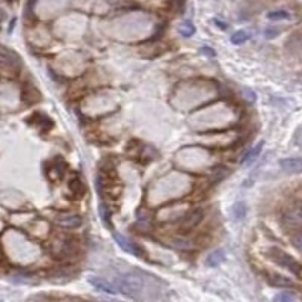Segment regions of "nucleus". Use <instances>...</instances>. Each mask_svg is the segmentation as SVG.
Listing matches in <instances>:
<instances>
[{
  "mask_svg": "<svg viewBox=\"0 0 302 302\" xmlns=\"http://www.w3.org/2000/svg\"><path fill=\"white\" fill-rule=\"evenodd\" d=\"M269 282H271L272 285H275V287H292L293 285V281L290 278H285L282 275H278V274H272L269 275Z\"/></svg>",
  "mask_w": 302,
  "mask_h": 302,
  "instance_id": "obj_12",
  "label": "nucleus"
},
{
  "mask_svg": "<svg viewBox=\"0 0 302 302\" xmlns=\"http://www.w3.org/2000/svg\"><path fill=\"white\" fill-rule=\"evenodd\" d=\"M88 282L92 285L94 289H97L100 292H104V293H109V295H117L120 292L115 284H112V282L104 280V278L95 277V275H89L88 277Z\"/></svg>",
  "mask_w": 302,
  "mask_h": 302,
  "instance_id": "obj_6",
  "label": "nucleus"
},
{
  "mask_svg": "<svg viewBox=\"0 0 302 302\" xmlns=\"http://www.w3.org/2000/svg\"><path fill=\"white\" fill-rule=\"evenodd\" d=\"M204 52H205V53H207V55H210V56H213V55H215L212 49H204Z\"/></svg>",
  "mask_w": 302,
  "mask_h": 302,
  "instance_id": "obj_24",
  "label": "nucleus"
},
{
  "mask_svg": "<svg viewBox=\"0 0 302 302\" xmlns=\"http://www.w3.org/2000/svg\"><path fill=\"white\" fill-rule=\"evenodd\" d=\"M274 302H295V295L290 292H281L274 296Z\"/></svg>",
  "mask_w": 302,
  "mask_h": 302,
  "instance_id": "obj_17",
  "label": "nucleus"
},
{
  "mask_svg": "<svg viewBox=\"0 0 302 302\" xmlns=\"http://www.w3.org/2000/svg\"><path fill=\"white\" fill-rule=\"evenodd\" d=\"M0 63L5 65L6 68L17 71L20 68V59L17 55H14L11 50H6L3 47H0Z\"/></svg>",
  "mask_w": 302,
  "mask_h": 302,
  "instance_id": "obj_8",
  "label": "nucleus"
},
{
  "mask_svg": "<svg viewBox=\"0 0 302 302\" xmlns=\"http://www.w3.org/2000/svg\"><path fill=\"white\" fill-rule=\"evenodd\" d=\"M282 224L287 228H301L302 227V204L289 205L282 213Z\"/></svg>",
  "mask_w": 302,
  "mask_h": 302,
  "instance_id": "obj_3",
  "label": "nucleus"
},
{
  "mask_svg": "<svg viewBox=\"0 0 302 302\" xmlns=\"http://www.w3.org/2000/svg\"><path fill=\"white\" fill-rule=\"evenodd\" d=\"M194 32H195V27L192 26V23L186 21L184 24L180 26V34H181L183 37H192Z\"/></svg>",
  "mask_w": 302,
  "mask_h": 302,
  "instance_id": "obj_18",
  "label": "nucleus"
},
{
  "mask_svg": "<svg viewBox=\"0 0 302 302\" xmlns=\"http://www.w3.org/2000/svg\"><path fill=\"white\" fill-rule=\"evenodd\" d=\"M224 262H225V252L222 249H216V251L209 254L207 260H205V264H207L209 267H216Z\"/></svg>",
  "mask_w": 302,
  "mask_h": 302,
  "instance_id": "obj_11",
  "label": "nucleus"
},
{
  "mask_svg": "<svg viewBox=\"0 0 302 302\" xmlns=\"http://www.w3.org/2000/svg\"><path fill=\"white\" fill-rule=\"evenodd\" d=\"M82 218L74 213H62L56 218V224L65 230H76L82 225Z\"/></svg>",
  "mask_w": 302,
  "mask_h": 302,
  "instance_id": "obj_7",
  "label": "nucleus"
},
{
  "mask_svg": "<svg viewBox=\"0 0 302 302\" xmlns=\"http://www.w3.org/2000/svg\"><path fill=\"white\" fill-rule=\"evenodd\" d=\"M262 148H263V142H260V144L257 145V147H254V148H251L246 154H245V157H243V161H242V163L243 165H251L254 161H256L257 159V156L262 153Z\"/></svg>",
  "mask_w": 302,
  "mask_h": 302,
  "instance_id": "obj_13",
  "label": "nucleus"
},
{
  "mask_svg": "<svg viewBox=\"0 0 302 302\" xmlns=\"http://www.w3.org/2000/svg\"><path fill=\"white\" fill-rule=\"evenodd\" d=\"M0 302H3V299H0Z\"/></svg>",
  "mask_w": 302,
  "mask_h": 302,
  "instance_id": "obj_25",
  "label": "nucleus"
},
{
  "mask_svg": "<svg viewBox=\"0 0 302 302\" xmlns=\"http://www.w3.org/2000/svg\"><path fill=\"white\" fill-rule=\"evenodd\" d=\"M202 218H204V212L201 209H194L192 212H189L187 215H184L181 218L179 231L181 234H187L189 231H192L195 227L200 225V222L202 221Z\"/></svg>",
  "mask_w": 302,
  "mask_h": 302,
  "instance_id": "obj_4",
  "label": "nucleus"
},
{
  "mask_svg": "<svg viewBox=\"0 0 302 302\" xmlns=\"http://www.w3.org/2000/svg\"><path fill=\"white\" fill-rule=\"evenodd\" d=\"M292 243L295 245L296 249L302 251V230L293 234V237H292Z\"/></svg>",
  "mask_w": 302,
  "mask_h": 302,
  "instance_id": "obj_20",
  "label": "nucleus"
},
{
  "mask_svg": "<svg viewBox=\"0 0 302 302\" xmlns=\"http://www.w3.org/2000/svg\"><path fill=\"white\" fill-rule=\"evenodd\" d=\"M117 287L124 295L136 299L142 293V290H144V280H142L139 274H124L122 277L118 278Z\"/></svg>",
  "mask_w": 302,
  "mask_h": 302,
  "instance_id": "obj_1",
  "label": "nucleus"
},
{
  "mask_svg": "<svg viewBox=\"0 0 302 302\" xmlns=\"http://www.w3.org/2000/svg\"><path fill=\"white\" fill-rule=\"evenodd\" d=\"M100 302H121V301H118V299H110V298H101Z\"/></svg>",
  "mask_w": 302,
  "mask_h": 302,
  "instance_id": "obj_23",
  "label": "nucleus"
},
{
  "mask_svg": "<svg viewBox=\"0 0 302 302\" xmlns=\"http://www.w3.org/2000/svg\"><path fill=\"white\" fill-rule=\"evenodd\" d=\"M267 254H269V257H271V260H274L278 266L285 267L287 271H290V272L295 274V275H301V266H299V263H298L292 256H289V254L285 252V251L274 246V248H269Z\"/></svg>",
  "mask_w": 302,
  "mask_h": 302,
  "instance_id": "obj_2",
  "label": "nucleus"
},
{
  "mask_svg": "<svg viewBox=\"0 0 302 302\" xmlns=\"http://www.w3.org/2000/svg\"><path fill=\"white\" fill-rule=\"evenodd\" d=\"M267 19L274 20V21H277V20H287V19H290V14L287 11H272V12L267 14Z\"/></svg>",
  "mask_w": 302,
  "mask_h": 302,
  "instance_id": "obj_16",
  "label": "nucleus"
},
{
  "mask_svg": "<svg viewBox=\"0 0 302 302\" xmlns=\"http://www.w3.org/2000/svg\"><path fill=\"white\" fill-rule=\"evenodd\" d=\"M280 166H281V169H284L285 172H292V174L302 172V159H301V157L281 159V161H280Z\"/></svg>",
  "mask_w": 302,
  "mask_h": 302,
  "instance_id": "obj_9",
  "label": "nucleus"
},
{
  "mask_svg": "<svg viewBox=\"0 0 302 302\" xmlns=\"http://www.w3.org/2000/svg\"><path fill=\"white\" fill-rule=\"evenodd\" d=\"M251 38V34L246 30H237L234 32V34L231 35V42L234 45H241V44H245L248 40Z\"/></svg>",
  "mask_w": 302,
  "mask_h": 302,
  "instance_id": "obj_14",
  "label": "nucleus"
},
{
  "mask_svg": "<svg viewBox=\"0 0 302 302\" xmlns=\"http://www.w3.org/2000/svg\"><path fill=\"white\" fill-rule=\"evenodd\" d=\"M99 213H100V216H101L104 224H106L107 227H110V216H109L107 207H106L104 204H100V205H99Z\"/></svg>",
  "mask_w": 302,
  "mask_h": 302,
  "instance_id": "obj_19",
  "label": "nucleus"
},
{
  "mask_svg": "<svg viewBox=\"0 0 302 302\" xmlns=\"http://www.w3.org/2000/svg\"><path fill=\"white\" fill-rule=\"evenodd\" d=\"M215 23H216V26H218L219 29H224V30L227 29V24H225L224 21H219V20H215Z\"/></svg>",
  "mask_w": 302,
  "mask_h": 302,
  "instance_id": "obj_22",
  "label": "nucleus"
},
{
  "mask_svg": "<svg viewBox=\"0 0 302 302\" xmlns=\"http://www.w3.org/2000/svg\"><path fill=\"white\" fill-rule=\"evenodd\" d=\"M277 34H278V30H274V29H267V30L264 32V35H266L267 38H274Z\"/></svg>",
  "mask_w": 302,
  "mask_h": 302,
  "instance_id": "obj_21",
  "label": "nucleus"
},
{
  "mask_svg": "<svg viewBox=\"0 0 302 302\" xmlns=\"http://www.w3.org/2000/svg\"><path fill=\"white\" fill-rule=\"evenodd\" d=\"M114 237H115L117 243L120 245V248L124 249L125 252L133 254V256H136V257H144V249H142L138 243L132 242L129 237H125L120 233H114Z\"/></svg>",
  "mask_w": 302,
  "mask_h": 302,
  "instance_id": "obj_5",
  "label": "nucleus"
},
{
  "mask_svg": "<svg viewBox=\"0 0 302 302\" xmlns=\"http://www.w3.org/2000/svg\"><path fill=\"white\" fill-rule=\"evenodd\" d=\"M233 216L236 221H242L246 216V205L243 202H236L233 205Z\"/></svg>",
  "mask_w": 302,
  "mask_h": 302,
  "instance_id": "obj_15",
  "label": "nucleus"
},
{
  "mask_svg": "<svg viewBox=\"0 0 302 302\" xmlns=\"http://www.w3.org/2000/svg\"><path fill=\"white\" fill-rule=\"evenodd\" d=\"M68 187H70V190L73 192V195H74V197H77V198L83 197V195H85V192H86V187H85V184H83L82 179L79 177V176H74V177L70 180Z\"/></svg>",
  "mask_w": 302,
  "mask_h": 302,
  "instance_id": "obj_10",
  "label": "nucleus"
}]
</instances>
